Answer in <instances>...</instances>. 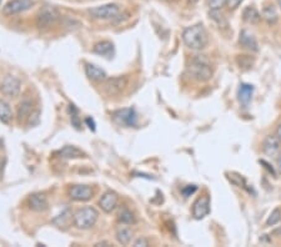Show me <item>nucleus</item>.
I'll use <instances>...</instances> for the list:
<instances>
[{"instance_id":"nucleus-1","label":"nucleus","mask_w":281,"mask_h":247,"mask_svg":"<svg viewBox=\"0 0 281 247\" xmlns=\"http://www.w3.org/2000/svg\"><path fill=\"white\" fill-rule=\"evenodd\" d=\"M182 41L191 50H203L209 44V34L203 24H195L184 29Z\"/></svg>"},{"instance_id":"nucleus-2","label":"nucleus","mask_w":281,"mask_h":247,"mask_svg":"<svg viewBox=\"0 0 281 247\" xmlns=\"http://www.w3.org/2000/svg\"><path fill=\"white\" fill-rule=\"evenodd\" d=\"M187 73L190 78L200 83H205L213 78V69H211L210 63L208 59L201 58L200 55H198V58L191 61L190 66L187 68Z\"/></svg>"},{"instance_id":"nucleus-3","label":"nucleus","mask_w":281,"mask_h":247,"mask_svg":"<svg viewBox=\"0 0 281 247\" xmlns=\"http://www.w3.org/2000/svg\"><path fill=\"white\" fill-rule=\"evenodd\" d=\"M98 217H99V212L94 207H83L76 214L74 215V225L80 230H89L97 224Z\"/></svg>"},{"instance_id":"nucleus-4","label":"nucleus","mask_w":281,"mask_h":247,"mask_svg":"<svg viewBox=\"0 0 281 247\" xmlns=\"http://www.w3.org/2000/svg\"><path fill=\"white\" fill-rule=\"evenodd\" d=\"M129 85L128 76H114L104 81V91L109 96H118L124 93Z\"/></svg>"},{"instance_id":"nucleus-5","label":"nucleus","mask_w":281,"mask_h":247,"mask_svg":"<svg viewBox=\"0 0 281 247\" xmlns=\"http://www.w3.org/2000/svg\"><path fill=\"white\" fill-rule=\"evenodd\" d=\"M120 6L118 4H104V5L95 6V8L89 9V14L91 18L98 19V20H108V19H114L119 15Z\"/></svg>"},{"instance_id":"nucleus-6","label":"nucleus","mask_w":281,"mask_h":247,"mask_svg":"<svg viewBox=\"0 0 281 247\" xmlns=\"http://www.w3.org/2000/svg\"><path fill=\"white\" fill-rule=\"evenodd\" d=\"M59 19V13L54 6H44L36 15V25L40 29H48L53 26Z\"/></svg>"},{"instance_id":"nucleus-7","label":"nucleus","mask_w":281,"mask_h":247,"mask_svg":"<svg viewBox=\"0 0 281 247\" xmlns=\"http://www.w3.org/2000/svg\"><path fill=\"white\" fill-rule=\"evenodd\" d=\"M33 0H10L4 5L3 14L6 16L16 15V14L24 13L34 6Z\"/></svg>"},{"instance_id":"nucleus-8","label":"nucleus","mask_w":281,"mask_h":247,"mask_svg":"<svg viewBox=\"0 0 281 247\" xmlns=\"http://www.w3.org/2000/svg\"><path fill=\"white\" fill-rule=\"evenodd\" d=\"M20 90L21 83L15 76L6 75L3 79V81H1V84H0V91L5 96H9V98H16V96H19Z\"/></svg>"},{"instance_id":"nucleus-9","label":"nucleus","mask_w":281,"mask_h":247,"mask_svg":"<svg viewBox=\"0 0 281 247\" xmlns=\"http://www.w3.org/2000/svg\"><path fill=\"white\" fill-rule=\"evenodd\" d=\"M69 196L74 201H89L94 197V189L88 185H75L69 190Z\"/></svg>"},{"instance_id":"nucleus-10","label":"nucleus","mask_w":281,"mask_h":247,"mask_svg":"<svg viewBox=\"0 0 281 247\" xmlns=\"http://www.w3.org/2000/svg\"><path fill=\"white\" fill-rule=\"evenodd\" d=\"M281 151V142L276 135H268L263 141V152L268 157L276 159Z\"/></svg>"},{"instance_id":"nucleus-11","label":"nucleus","mask_w":281,"mask_h":247,"mask_svg":"<svg viewBox=\"0 0 281 247\" xmlns=\"http://www.w3.org/2000/svg\"><path fill=\"white\" fill-rule=\"evenodd\" d=\"M210 212V199L209 196H201L194 202L193 205V216L196 220H203Z\"/></svg>"},{"instance_id":"nucleus-12","label":"nucleus","mask_w":281,"mask_h":247,"mask_svg":"<svg viewBox=\"0 0 281 247\" xmlns=\"http://www.w3.org/2000/svg\"><path fill=\"white\" fill-rule=\"evenodd\" d=\"M28 206L31 211L44 212L49 209L48 197L43 194H33L28 199Z\"/></svg>"},{"instance_id":"nucleus-13","label":"nucleus","mask_w":281,"mask_h":247,"mask_svg":"<svg viewBox=\"0 0 281 247\" xmlns=\"http://www.w3.org/2000/svg\"><path fill=\"white\" fill-rule=\"evenodd\" d=\"M115 120L125 126H135L138 124V115L134 109H124L115 114Z\"/></svg>"},{"instance_id":"nucleus-14","label":"nucleus","mask_w":281,"mask_h":247,"mask_svg":"<svg viewBox=\"0 0 281 247\" xmlns=\"http://www.w3.org/2000/svg\"><path fill=\"white\" fill-rule=\"evenodd\" d=\"M118 202H119V196H118V194L109 191L103 195L99 201V205L103 211L107 212V214H110V212H113L117 209Z\"/></svg>"},{"instance_id":"nucleus-15","label":"nucleus","mask_w":281,"mask_h":247,"mask_svg":"<svg viewBox=\"0 0 281 247\" xmlns=\"http://www.w3.org/2000/svg\"><path fill=\"white\" fill-rule=\"evenodd\" d=\"M239 43L241 46H244L245 49L250 51H259V45L256 38L254 36V34L251 33L248 29H244L240 31V38H239Z\"/></svg>"},{"instance_id":"nucleus-16","label":"nucleus","mask_w":281,"mask_h":247,"mask_svg":"<svg viewBox=\"0 0 281 247\" xmlns=\"http://www.w3.org/2000/svg\"><path fill=\"white\" fill-rule=\"evenodd\" d=\"M85 75L90 79L91 81L95 83H104L108 79L107 73L99 66L94 65V64H86L85 65Z\"/></svg>"},{"instance_id":"nucleus-17","label":"nucleus","mask_w":281,"mask_h":247,"mask_svg":"<svg viewBox=\"0 0 281 247\" xmlns=\"http://www.w3.org/2000/svg\"><path fill=\"white\" fill-rule=\"evenodd\" d=\"M243 19L245 23L251 24V25H256V24L260 23L261 14L259 13V10L254 6H246L243 11Z\"/></svg>"},{"instance_id":"nucleus-18","label":"nucleus","mask_w":281,"mask_h":247,"mask_svg":"<svg viewBox=\"0 0 281 247\" xmlns=\"http://www.w3.org/2000/svg\"><path fill=\"white\" fill-rule=\"evenodd\" d=\"M254 94V86L250 84H241L240 88L238 91V99L240 101V104L243 105H248L253 99Z\"/></svg>"},{"instance_id":"nucleus-19","label":"nucleus","mask_w":281,"mask_h":247,"mask_svg":"<svg viewBox=\"0 0 281 247\" xmlns=\"http://www.w3.org/2000/svg\"><path fill=\"white\" fill-rule=\"evenodd\" d=\"M31 113H33V103L29 99H24L18 106V120L24 123L28 120Z\"/></svg>"},{"instance_id":"nucleus-20","label":"nucleus","mask_w":281,"mask_h":247,"mask_svg":"<svg viewBox=\"0 0 281 247\" xmlns=\"http://www.w3.org/2000/svg\"><path fill=\"white\" fill-rule=\"evenodd\" d=\"M133 231L132 229L127 226H119L117 229V232H115V237H117L118 242L123 246H128V245L132 242L133 240Z\"/></svg>"},{"instance_id":"nucleus-21","label":"nucleus","mask_w":281,"mask_h":247,"mask_svg":"<svg viewBox=\"0 0 281 247\" xmlns=\"http://www.w3.org/2000/svg\"><path fill=\"white\" fill-rule=\"evenodd\" d=\"M261 18L269 24V25H275L279 20L278 11L274 5H265L261 11Z\"/></svg>"},{"instance_id":"nucleus-22","label":"nucleus","mask_w":281,"mask_h":247,"mask_svg":"<svg viewBox=\"0 0 281 247\" xmlns=\"http://www.w3.org/2000/svg\"><path fill=\"white\" fill-rule=\"evenodd\" d=\"M93 51L95 54H98V55L108 56L109 58V56H112L114 54V45L110 41H100V43L95 44Z\"/></svg>"},{"instance_id":"nucleus-23","label":"nucleus","mask_w":281,"mask_h":247,"mask_svg":"<svg viewBox=\"0 0 281 247\" xmlns=\"http://www.w3.org/2000/svg\"><path fill=\"white\" fill-rule=\"evenodd\" d=\"M59 156L63 157V159H79V157L84 156V152L78 147L68 145L59 151Z\"/></svg>"},{"instance_id":"nucleus-24","label":"nucleus","mask_w":281,"mask_h":247,"mask_svg":"<svg viewBox=\"0 0 281 247\" xmlns=\"http://www.w3.org/2000/svg\"><path fill=\"white\" fill-rule=\"evenodd\" d=\"M13 119V111L6 101L0 100V120L4 124H9Z\"/></svg>"},{"instance_id":"nucleus-25","label":"nucleus","mask_w":281,"mask_h":247,"mask_svg":"<svg viewBox=\"0 0 281 247\" xmlns=\"http://www.w3.org/2000/svg\"><path fill=\"white\" fill-rule=\"evenodd\" d=\"M118 220H119V222L125 225H134L135 222H137V217H135L134 214L128 209H123L122 211L119 212V215H118Z\"/></svg>"},{"instance_id":"nucleus-26","label":"nucleus","mask_w":281,"mask_h":247,"mask_svg":"<svg viewBox=\"0 0 281 247\" xmlns=\"http://www.w3.org/2000/svg\"><path fill=\"white\" fill-rule=\"evenodd\" d=\"M236 63H238L239 68L243 70H249L253 68L254 65V59L250 55H239L236 58Z\"/></svg>"},{"instance_id":"nucleus-27","label":"nucleus","mask_w":281,"mask_h":247,"mask_svg":"<svg viewBox=\"0 0 281 247\" xmlns=\"http://www.w3.org/2000/svg\"><path fill=\"white\" fill-rule=\"evenodd\" d=\"M281 221V209H275L269 216L268 221H266V226H274V225L279 224Z\"/></svg>"},{"instance_id":"nucleus-28","label":"nucleus","mask_w":281,"mask_h":247,"mask_svg":"<svg viewBox=\"0 0 281 247\" xmlns=\"http://www.w3.org/2000/svg\"><path fill=\"white\" fill-rule=\"evenodd\" d=\"M226 4V0H209V8L210 10H220Z\"/></svg>"},{"instance_id":"nucleus-29","label":"nucleus","mask_w":281,"mask_h":247,"mask_svg":"<svg viewBox=\"0 0 281 247\" xmlns=\"http://www.w3.org/2000/svg\"><path fill=\"white\" fill-rule=\"evenodd\" d=\"M196 190H198V187H196L195 185H187V186H185L184 189L181 190V194L184 195L185 197H189L193 194H195Z\"/></svg>"},{"instance_id":"nucleus-30","label":"nucleus","mask_w":281,"mask_h":247,"mask_svg":"<svg viewBox=\"0 0 281 247\" xmlns=\"http://www.w3.org/2000/svg\"><path fill=\"white\" fill-rule=\"evenodd\" d=\"M243 1L244 0H226V6H228L230 10H235Z\"/></svg>"},{"instance_id":"nucleus-31","label":"nucleus","mask_w":281,"mask_h":247,"mask_svg":"<svg viewBox=\"0 0 281 247\" xmlns=\"http://www.w3.org/2000/svg\"><path fill=\"white\" fill-rule=\"evenodd\" d=\"M134 246L135 247H146V246H149V241H147V239H145V237H139V239L134 242Z\"/></svg>"},{"instance_id":"nucleus-32","label":"nucleus","mask_w":281,"mask_h":247,"mask_svg":"<svg viewBox=\"0 0 281 247\" xmlns=\"http://www.w3.org/2000/svg\"><path fill=\"white\" fill-rule=\"evenodd\" d=\"M276 167H278L279 172H281V151L279 152L278 157H276Z\"/></svg>"},{"instance_id":"nucleus-33","label":"nucleus","mask_w":281,"mask_h":247,"mask_svg":"<svg viewBox=\"0 0 281 247\" xmlns=\"http://www.w3.org/2000/svg\"><path fill=\"white\" fill-rule=\"evenodd\" d=\"M86 123L89 124V127H90V129L94 131V130H95V124H94V121L91 120L90 118H88V119H86Z\"/></svg>"},{"instance_id":"nucleus-34","label":"nucleus","mask_w":281,"mask_h":247,"mask_svg":"<svg viewBox=\"0 0 281 247\" xmlns=\"http://www.w3.org/2000/svg\"><path fill=\"white\" fill-rule=\"evenodd\" d=\"M276 136L279 137V140H280V142H281V124L279 125L278 130H276Z\"/></svg>"},{"instance_id":"nucleus-35","label":"nucleus","mask_w":281,"mask_h":247,"mask_svg":"<svg viewBox=\"0 0 281 247\" xmlns=\"http://www.w3.org/2000/svg\"><path fill=\"white\" fill-rule=\"evenodd\" d=\"M102 246H112L109 242H99V244L95 245V247H102Z\"/></svg>"},{"instance_id":"nucleus-36","label":"nucleus","mask_w":281,"mask_h":247,"mask_svg":"<svg viewBox=\"0 0 281 247\" xmlns=\"http://www.w3.org/2000/svg\"><path fill=\"white\" fill-rule=\"evenodd\" d=\"M189 1H191V3H196L198 0H189Z\"/></svg>"},{"instance_id":"nucleus-37","label":"nucleus","mask_w":281,"mask_h":247,"mask_svg":"<svg viewBox=\"0 0 281 247\" xmlns=\"http://www.w3.org/2000/svg\"><path fill=\"white\" fill-rule=\"evenodd\" d=\"M279 5H280V8H281V0H279Z\"/></svg>"},{"instance_id":"nucleus-38","label":"nucleus","mask_w":281,"mask_h":247,"mask_svg":"<svg viewBox=\"0 0 281 247\" xmlns=\"http://www.w3.org/2000/svg\"><path fill=\"white\" fill-rule=\"evenodd\" d=\"M167 1H174V0H167Z\"/></svg>"},{"instance_id":"nucleus-39","label":"nucleus","mask_w":281,"mask_h":247,"mask_svg":"<svg viewBox=\"0 0 281 247\" xmlns=\"http://www.w3.org/2000/svg\"><path fill=\"white\" fill-rule=\"evenodd\" d=\"M1 1H3V0H0V4H1Z\"/></svg>"}]
</instances>
